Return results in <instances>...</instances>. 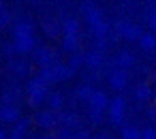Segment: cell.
I'll return each mask as SVG.
<instances>
[{
  "label": "cell",
  "instance_id": "8992f818",
  "mask_svg": "<svg viewBox=\"0 0 156 139\" xmlns=\"http://www.w3.org/2000/svg\"><path fill=\"white\" fill-rule=\"evenodd\" d=\"M122 32H124V37H128V39L139 37V30H137L135 26H124V28H122Z\"/></svg>",
  "mask_w": 156,
  "mask_h": 139
},
{
  "label": "cell",
  "instance_id": "5b68a950",
  "mask_svg": "<svg viewBox=\"0 0 156 139\" xmlns=\"http://www.w3.org/2000/svg\"><path fill=\"white\" fill-rule=\"evenodd\" d=\"M141 45H143L145 49H152V47H156V37H152V34H145V37H141Z\"/></svg>",
  "mask_w": 156,
  "mask_h": 139
},
{
  "label": "cell",
  "instance_id": "3957f363",
  "mask_svg": "<svg viewBox=\"0 0 156 139\" xmlns=\"http://www.w3.org/2000/svg\"><path fill=\"white\" fill-rule=\"evenodd\" d=\"M111 86H113V88H124V86H126V75H124V73H115V75L111 77Z\"/></svg>",
  "mask_w": 156,
  "mask_h": 139
},
{
  "label": "cell",
  "instance_id": "52a82bcc",
  "mask_svg": "<svg viewBox=\"0 0 156 139\" xmlns=\"http://www.w3.org/2000/svg\"><path fill=\"white\" fill-rule=\"evenodd\" d=\"M124 139H139V130L137 128H126L124 130Z\"/></svg>",
  "mask_w": 156,
  "mask_h": 139
},
{
  "label": "cell",
  "instance_id": "7a4b0ae2",
  "mask_svg": "<svg viewBox=\"0 0 156 139\" xmlns=\"http://www.w3.org/2000/svg\"><path fill=\"white\" fill-rule=\"evenodd\" d=\"M92 105H94V111H98V109H103L105 105H107V98H105V94L103 92H94L92 96Z\"/></svg>",
  "mask_w": 156,
  "mask_h": 139
},
{
  "label": "cell",
  "instance_id": "ba28073f",
  "mask_svg": "<svg viewBox=\"0 0 156 139\" xmlns=\"http://www.w3.org/2000/svg\"><path fill=\"white\" fill-rule=\"evenodd\" d=\"M137 94H139V98H147V94H150V88H147V86H141Z\"/></svg>",
  "mask_w": 156,
  "mask_h": 139
},
{
  "label": "cell",
  "instance_id": "8fae6325",
  "mask_svg": "<svg viewBox=\"0 0 156 139\" xmlns=\"http://www.w3.org/2000/svg\"><path fill=\"white\" fill-rule=\"evenodd\" d=\"M98 139H105V137H98Z\"/></svg>",
  "mask_w": 156,
  "mask_h": 139
},
{
  "label": "cell",
  "instance_id": "30bf717a",
  "mask_svg": "<svg viewBox=\"0 0 156 139\" xmlns=\"http://www.w3.org/2000/svg\"><path fill=\"white\" fill-rule=\"evenodd\" d=\"M150 24H152V28L156 30V15H152V20H150Z\"/></svg>",
  "mask_w": 156,
  "mask_h": 139
},
{
  "label": "cell",
  "instance_id": "9c48e42d",
  "mask_svg": "<svg viewBox=\"0 0 156 139\" xmlns=\"http://www.w3.org/2000/svg\"><path fill=\"white\" fill-rule=\"evenodd\" d=\"M143 139H156V133H154L152 128H145V133H143Z\"/></svg>",
  "mask_w": 156,
  "mask_h": 139
},
{
  "label": "cell",
  "instance_id": "277c9868",
  "mask_svg": "<svg viewBox=\"0 0 156 139\" xmlns=\"http://www.w3.org/2000/svg\"><path fill=\"white\" fill-rule=\"evenodd\" d=\"M17 118H20V111H17V109H13V107H7V109L2 111V120H7V122L17 120Z\"/></svg>",
  "mask_w": 156,
  "mask_h": 139
},
{
  "label": "cell",
  "instance_id": "6da1fadb",
  "mask_svg": "<svg viewBox=\"0 0 156 139\" xmlns=\"http://www.w3.org/2000/svg\"><path fill=\"white\" fill-rule=\"evenodd\" d=\"M122 111H124V101H122V98H115V101L111 103V120L118 122V120L122 118Z\"/></svg>",
  "mask_w": 156,
  "mask_h": 139
}]
</instances>
